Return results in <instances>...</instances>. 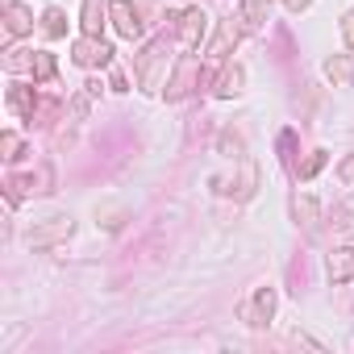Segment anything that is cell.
I'll use <instances>...</instances> for the list:
<instances>
[{
	"label": "cell",
	"mask_w": 354,
	"mask_h": 354,
	"mask_svg": "<svg viewBox=\"0 0 354 354\" xmlns=\"http://www.w3.org/2000/svg\"><path fill=\"white\" fill-rule=\"evenodd\" d=\"M71 109H75V117H88V96H75V104H71Z\"/></svg>",
	"instance_id": "cell-24"
},
{
	"label": "cell",
	"mask_w": 354,
	"mask_h": 354,
	"mask_svg": "<svg viewBox=\"0 0 354 354\" xmlns=\"http://www.w3.org/2000/svg\"><path fill=\"white\" fill-rule=\"evenodd\" d=\"M325 75H329L333 88H350L354 84V55H333L325 63Z\"/></svg>",
	"instance_id": "cell-8"
},
{
	"label": "cell",
	"mask_w": 354,
	"mask_h": 354,
	"mask_svg": "<svg viewBox=\"0 0 354 354\" xmlns=\"http://www.w3.org/2000/svg\"><path fill=\"white\" fill-rule=\"evenodd\" d=\"M162 63H167V38L146 42V46H142V55H138V84H142L146 92H154V88H158Z\"/></svg>",
	"instance_id": "cell-1"
},
{
	"label": "cell",
	"mask_w": 354,
	"mask_h": 354,
	"mask_svg": "<svg viewBox=\"0 0 354 354\" xmlns=\"http://www.w3.org/2000/svg\"><path fill=\"white\" fill-rule=\"evenodd\" d=\"M34 75L50 84V80H55V55H46V50H38V55H34Z\"/></svg>",
	"instance_id": "cell-16"
},
{
	"label": "cell",
	"mask_w": 354,
	"mask_h": 354,
	"mask_svg": "<svg viewBox=\"0 0 354 354\" xmlns=\"http://www.w3.org/2000/svg\"><path fill=\"white\" fill-rule=\"evenodd\" d=\"M196 71H201L196 55H184V59H180V67H175V80L167 84V100H184V96L192 92V80H196Z\"/></svg>",
	"instance_id": "cell-5"
},
{
	"label": "cell",
	"mask_w": 354,
	"mask_h": 354,
	"mask_svg": "<svg viewBox=\"0 0 354 354\" xmlns=\"http://www.w3.org/2000/svg\"><path fill=\"white\" fill-rule=\"evenodd\" d=\"M109 17H113L121 38H142V17H138V9L129 0H109Z\"/></svg>",
	"instance_id": "cell-3"
},
{
	"label": "cell",
	"mask_w": 354,
	"mask_h": 354,
	"mask_svg": "<svg viewBox=\"0 0 354 354\" xmlns=\"http://www.w3.org/2000/svg\"><path fill=\"white\" fill-rule=\"evenodd\" d=\"M104 5H100V0H84V34L88 38H100V26H104Z\"/></svg>",
	"instance_id": "cell-12"
},
{
	"label": "cell",
	"mask_w": 354,
	"mask_h": 354,
	"mask_svg": "<svg viewBox=\"0 0 354 354\" xmlns=\"http://www.w3.org/2000/svg\"><path fill=\"white\" fill-rule=\"evenodd\" d=\"M5 30H9V38H21V34L34 30V17H30L21 5H9V9H5Z\"/></svg>",
	"instance_id": "cell-11"
},
{
	"label": "cell",
	"mask_w": 354,
	"mask_h": 354,
	"mask_svg": "<svg viewBox=\"0 0 354 354\" xmlns=\"http://www.w3.org/2000/svg\"><path fill=\"white\" fill-rule=\"evenodd\" d=\"M342 38H346V46H354V13H346V21H342Z\"/></svg>",
	"instance_id": "cell-23"
},
{
	"label": "cell",
	"mask_w": 354,
	"mask_h": 354,
	"mask_svg": "<svg viewBox=\"0 0 354 354\" xmlns=\"http://www.w3.org/2000/svg\"><path fill=\"white\" fill-rule=\"evenodd\" d=\"M296 217H300V225H304V230H317V205H313L308 196H300V201H296Z\"/></svg>",
	"instance_id": "cell-17"
},
{
	"label": "cell",
	"mask_w": 354,
	"mask_h": 354,
	"mask_svg": "<svg viewBox=\"0 0 354 354\" xmlns=\"http://www.w3.org/2000/svg\"><path fill=\"white\" fill-rule=\"evenodd\" d=\"M283 5H288L292 13H300V9H308V5H313V0H283Z\"/></svg>",
	"instance_id": "cell-25"
},
{
	"label": "cell",
	"mask_w": 354,
	"mask_h": 354,
	"mask_svg": "<svg viewBox=\"0 0 354 354\" xmlns=\"http://www.w3.org/2000/svg\"><path fill=\"white\" fill-rule=\"evenodd\" d=\"M5 67H9V71H26V67L34 71V59H30L26 50H5Z\"/></svg>",
	"instance_id": "cell-18"
},
{
	"label": "cell",
	"mask_w": 354,
	"mask_h": 354,
	"mask_svg": "<svg viewBox=\"0 0 354 354\" xmlns=\"http://www.w3.org/2000/svg\"><path fill=\"white\" fill-rule=\"evenodd\" d=\"M0 150H5V158H21V138L17 133H0Z\"/></svg>",
	"instance_id": "cell-19"
},
{
	"label": "cell",
	"mask_w": 354,
	"mask_h": 354,
	"mask_svg": "<svg viewBox=\"0 0 354 354\" xmlns=\"http://www.w3.org/2000/svg\"><path fill=\"white\" fill-rule=\"evenodd\" d=\"M9 104H13V113H21V117H34V109H38V100H34L30 88H13V92H9Z\"/></svg>",
	"instance_id": "cell-13"
},
{
	"label": "cell",
	"mask_w": 354,
	"mask_h": 354,
	"mask_svg": "<svg viewBox=\"0 0 354 354\" xmlns=\"http://www.w3.org/2000/svg\"><path fill=\"white\" fill-rule=\"evenodd\" d=\"M221 150H234V154H242V138H234L230 129L221 133Z\"/></svg>",
	"instance_id": "cell-21"
},
{
	"label": "cell",
	"mask_w": 354,
	"mask_h": 354,
	"mask_svg": "<svg viewBox=\"0 0 354 354\" xmlns=\"http://www.w3.org/2000/svg\"><path fill=\"white\" fill-rule=\"evenodd\" d=\"M325 275L333 279V283H346V279H354V250H333L329 254V263H325Z\"/></svg>",
	"instance_id": "cell-9"
},
{
	"label": "cell",
	"mask_w": 354,
	"mask_h": 354,
	"mask_svg": "<svg viewBox=\"0 0 354 354\" xmlns=\"http://www.w3.org/2000/svg\"><path fill=\"white\" fill-rule=\"evenodd\" d=\"M342 184H346V188H354V154L342 162Z\"/></svg>",
	"instance_id": "cell-22"
},
{
	"label": "cell",
	"mask_w": 354,
	"mask_h": 354,
	"mask_svg": "<svg viewBox=\"0 0 354 354\" xmlns=\"http://www.w3.org/2000/svg\"><path fill=\"white\" fill-rule=\"evenodd\" d=\"M267 13H271V0H242V30L254 34L267 26Z\"/></svg>",
	"instance_id": "cell-10"
},
{
	"label": "cell",
	"mask_w": 354,
	"mask_h": 354,
	"mask_svg": "<svg viewBox=\"0 0 354 354\" xmlns=\"http://www.w3.org/2000/svg\"><path fill=\"white\" fill-rule=\"evenodd\" d=\"M71 230H75L71 217H55V221L30 230V246H50V242H59V238H71Z\"/></svg>",
	"instance_id": "cell-7"
},
{
	"label": "cell",
	"mask_w": 354,
	"mask_h": 354,
	"mask_svg": "<svg viewBox=\"0 0 354 354\" xmlns=\"http://www.w3.org/2000/svg\"><path fill=\"white\" fill-rule=\"evenodd\" d=\"M42 30H46V38H63V34H67V17H63V9H46Z\"/></svg>",
	"instance_id": "cell-15"
},
{
	"label": "cell",
	"mask_w": 354,
	"mask_h": 354,
	"mask_svg": "<svg viewBox=\"0 0 354 354\" xmlns=\"http://www.w3.org/2000/svg\"><path fill=\"white\" fill-rule=\"evenodd\" d=\"M321 167H325V150H313V154H308V162L300 167V180H313Z\"/></svg>",
	"instance_id": "cell-20"
},
{
	"label": "cell",
	"mask_w": 354,
	"mask_h": 354,
	"mask_svg": "<svg viewBox=\"0 0 354 354\" xmlns=\"http://www.w3.org/2000/svg\"><path fill=\"white\" fill-rule=\"evenodd\" d=\"M71 50H75V63H80V67H104V63L113 59V46L100 42V38H88V34H84Z\"/></svg>",
	"instance_id": "cell-4"
},
{
	"label": "cell",
	"mask_w": 354,
	"mask_h": 354,
	"mask_svg": "<svg viewBox=\"0 0 354 354\" xmlns=\"http://www.w3.org/2000/svg\"><path fill=\"white\" fill-rule=\"evenodd\" d=\"M271 317H275V292H271V288H259L254 300L242 304V321H250V325H267Z\"/></svg>",
	"instance_id": "cell-6"
},
{
	"label": "cell",
	"mask_w": 354,
	"mask_h": 354,
	"mask_svg": "<svg viewBox=\"0 0 354 354\" xmlns=\"http://www.w3.org/2000/svg\"><path fill=\"white\" fill-rule=\"evenodd\" d=\"M205 34H209V13L205 9L180 13V42H184V50H196L205 42Z\"/></svg>",
	"instance_id": "cell-2"
},
{
	"label": "cell",
	"mask_w": 354,
	"mask_h": 354,
	"mask_svg": "<svg viewBox=\"0 0 354 354\" xmlns=\"http://www.w3.org/2000/svg\"><path fill=\"white\" fill-rule=\"evenodd\" d=\"M242 80H246V75H242V67H225V71H221V80H217V96H234V92L242 88Z\"/></svg>",
	"instance_id": "cell-14"
}]
</instances>
